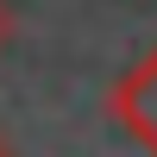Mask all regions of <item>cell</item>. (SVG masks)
Returning a JSON list of instances; mask_svg holds the SVG:
<instances>
[{
    "mask_svg": "<svg viewBox=\"0 0 157 157\" xmlns=\"http://www.w3.org/2000/svg\"><path fill=\"white\" fill-rule=\"evenodd\" d=\"M107 120L120 126L145 157H157V44L107 82Z\"/></svg>",
    "mask_w": 157,
    "mask_h": 157,
    "instance_id": "1",
    "label": "cell"
},
{
    "mask_svg": "<svg viewBox=\"0 0 157 157\" xmlns=\"http://www.w3.org/2000/svg\"><path fill=\"white\" fill-rule=\"evenodd\" d=\"M13 38H19V13H13V0H0V57L13 50Z\"/></svg>",
    "mask_w": 157,
    "mask_h": 157,
    "instance_id": "2",
    "label": "cell"
},
{
    "mask_svg": "<svg viewBox=\"0 0 157 157\" xmlns=\"http://www.w3.org/2000/svg\"><path fill=\"white\" fill-rule=\"evenodd\" d=\"M0 157H19V151H13V145H6V138H0Z\"/></svg>",
    "mask_w": 157,
    "mask_h": 157,
    "instance_id": "3",
    "label": "cell"
}]
</instances>
